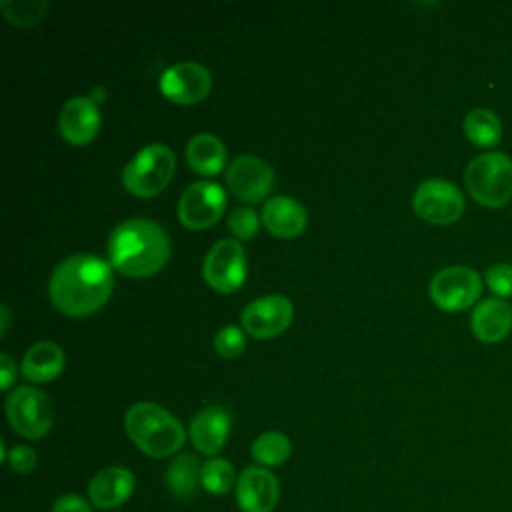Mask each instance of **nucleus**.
<instances>
[{"mask_svg": "<svg viewBox=\"0 0 512 512\" xmlns=\"http://www.w3.org/2000/svg\"><path fill=\"white\" fill-rule=\"evenodd\" d=\"M114 278L106 260L94 254H74L62 260L48 284L52 304L66 316H90L112 294Z\"/></svg>", "mask_w": 512, "mask_h": 512, "instance_id": "nucleus-1", "label": "nucleus"}, {"mask_svg": "<svg viewBox=\"0 0 512 512\" xmlns=\"http://www.w3.org/2000/svg\"><path fill=\"white\" fill-rule=\"evenodd\" d=\"M110 264L132 278L156 274L170 258V240L160 224L148 218L120 222L108 238Z\"/></svg>", "mask_w": 512, "mask_h": 512, "instance_id": "nucleus-2", "label": "nucleus"}, {"mask_svg": "<svg viewBox=\"0 0 512 512\" xmlns=\"http://www.w3.org/2000/svg\"><path fill=\"white\" fill-rule=\"evenodd\" d=\"M128 438L150 458H166L176 454L186 440L182 424L162 406L154 402H138L124 416Z\"/></svg>", "mask_w": 512, "mask_h": 512, "instance_id": "nucleus-3", "label": "nucleus"}, {"mask_svg": "<svg viewBox=\"0 0 512 512\" xmlns=\"http://www.w3.org/2000/svg\"><path fill=\"white\" fill-rule=\"evenodd\" d=\"M464 184L470 196L486 206L500 208L512 196V160L504 152H486L476 156L464 172Z\"/></svg>", "mask_w": 512, "mask_h": 512, "instance_id": "nucleus-4", "label": "nucleus"}, {"mask_svg": "<svg viewBox=\"0 0 512 512\" xmlns=\"http://www.w3.org/2000/svg\"><path fill=\"white\" fill-rule=\"evenodd\" d=\"M174 168L176 158L172 150L164 144H150L126 164L122 184L138 198H152L168 186Z\"/></svg>", "mask_w": 512, "mask_h": 512, "instance_id": "nucleus-5", "label": "nucleus"}, {"mask_svg": "<svg viewBox=\"0 0 512 512\" xmlns=\"http://www.w3.org/2000/svg\"><path fill=\"white\" fill-rule=\"evenodd\" d=\"M6 416L12 430L28 440H38L52 428V406L34 386H18L8 396Z\"/></svg>", "mask_w": 512, "mask_h": 512, "instance_id": "nucleus-6", "label": "nucleus"}, {"mask_svg": "<svg viewBox=\"0 0 512 512\" xmlns=\"http://www.w3.org/2000/svg\"><path fill=\"white\" fill-rule=\"evenodd\" d=\"M482 292V280L474 268L448 266L430 280L432 302L446 312H462L470 308Z\"/></svg>", "mask_w": 512, "mask_h": 512, "instance_id": "nucleus-7", "label": "nucleus"}, {"mask_svg": "<svg viewBox=\"0 0 512 512\" xmlns=\"http://www.w3.org/2000/svg\"><path fill=\"white\" fill-rule=\"evenodd\" d=\"M412 210L418 218L430 224L446 226L462 216L464 196L452 182L430 178L416 188L412 196Z\"/></svg>", "mask_w": 512, "mask_h": 512, "instance_id": "nucleus-8", "label": "nucleus"}, {"mask_svg": "<svg viewBox=\"0 0 512 512\" xmlns=\"http://www.w3.org/2000/svg\"><path fill=\"white\" fill-rule=\"evenodd\" d=\"M246 252L238 240H218L202 264L204 280L222 294L236 292L246 280Z\"/></svg>", "mask_w": 512, "mask_h": 512, "instance_id": "nucleus-9", "label": "nucleus"}, {"mask_svg": "<svg viewBox=\"0 0 512 512\" xmlns=\"http://www.w3.org/2000/svg\"><path fill=\"white\" fill-rule=\"evenodd\" d=\"M226 208V194L220 184L200 180L190 184L178 202V218L188 230H204L216 224Z\"/></svg>", "mask_w": 512, "mask_h": 512, "instance_id": "nucleus-10", "label": "nucleus"}, {"mask_svg": "<svg viewBox=\"0 0 512 512\" xmlns=\"http://www.w3.org/2000/svg\"><path fill=\"white\" fill-rule=\"evenodd\" d=\"M292 318V302L278 294L256 298L242 310L244 330L258 340H268L282 334L292 324Z\"/></svg>", "mask_w": 512, "mask_h": 512, "instance_id": "nucleus-11", "label": "nucleus"}, {"mask_svg": "<svg viewBox=\"0 0 512 512\" xmlns=\"http://www.w3.org/2000/svg\"><path fill=\"white\" fill-rule=\"evenodd\" d=\"M212 88V76L208 68L198 62H180L164 70L160 76L162 94L174 104H196L202 102Z\"/></svg>", "mask_w": 512, "mask_h": 512, "instance_id": "nucleus-12", "label": "nucleus"}, {"mask_svg": "<svg viewBox=\"0 0 512 512\" xmlns=\"http://www.w3.org/2000/svg\"><path fill=\"white\" fill-rule=\"evenodd\" d=\"M226 184L236 198L244 202H258L270 192L274 184V170L262 158L244 154L230 162L226 170Z\"/></svg>", "mask_w": 512, "mask_h": 512, "instance_id": "nucleus-13", "label": "nucleus"}, {"mask_svg": "<svg viewBox=\"0 0 512 512\" xmlns=\"http://www.w3.org/2000/svg\"><path fill=\"white\" fill-rule=\"evenodd\" d=\"M234 492L242 512H272L280 498V484L268 468L254 464L242 470Z\"/></svg>", "mask_w": 512, "mask_h": 512, "instance_id": "nucleus-14", "label": "nucleus"}, {"mask_svg": "<svg viewBox=\"0 0 512 512\" xmlns=\"http://www.w3.org/2000/svg\"><path fill=\"white\" fill-rule=\"evenodd\" d=\"M100 130V110L92 98L74 96L58 114V132L72 146L90 144Z\"/></svg>", "mask_w": 512, "mask_h": 512, "instance_id": "nucleus-15", "label": "nucleus"}, {"mask_svg": "<svg viewBox=\"0 0 512 512\" xmlns=\"http://www.w3.org/2000/svg\"><path fill=\"white\" fill-rule=\"evenodd\" d=\"M232 416L224 406H206L200 410L188 428L194 448L204 456H216L230 434Z\"/></svg>", "mask_w": 512, "mask_h": 512, "instance_id": "nucleus-16", "label": "nucleus"}, {"mask_svg": "<svg viewBox=\"0 0 512 512\" xmlns=\"http://www.w3.org/2000/svg\"><path fill=\"white\" fill-rule=\"evenodd\" d=\"M134 486L136 480L128 468L108 466L92 476L88 484V500L100 510H114L132 496Z\"/></svg>", "mask_w": 512, "mask_h": 512, "instance_id": "nucleus-17", "label": "nucleus"}, {"mask_svg": "<svg viewBox=\"0 0 512 512\" xmlns=\"http://www.w3.org/2000/svg\"><path fill=\"white\" fill-rule=\"evenodd\" d=\"M472 332L486 344H496L512 332V306L502 298H486L474 306Z\"/></svg>", "mask_w": 512, "mask_h": 512, "instance_id": "nucleus-18", "label": "nucleus"}, {"mask_svg": "<svg viewBox=\"0 0 512 512\" xmlns=\"http://www.w3.org/2000/svg\"><path fill=\"white\" fill-rule=\"evenodd\" d=\"M308 222L306 210L290 196H274L262 208V224L276 238H296Z\"/></svg>", "mask_w": 512, "mask_h": 512, "instance_id": "nucleus-19", "label": "nucleus"}, {"mask_svg": "<svg viewBox=\"0 0 512 512\" xmlns=\"http://www.w3.org/2000/svg\"><path fill=\"white\" fill-rule=\"evenodd\" d=\"M64 368V352L54 342H38L22 358V374L30 382H50Z\"/></svg>", "mask_w": 512, "mask_h": 512, "instance_id": "nucleus-20", "label": "nucleus"}, {"mask_svg": "<svg viewBox=\"0 0 512 512\" xmlns=\"http://www.w3.org/2000/svg\"><path fill=\"white\" fill-rule=\"evenodd\" d=\"M186 160L194 172L214 176L224 168L226 148L214 134H196L186 146Z\"/></svg>", "mask_w": 512, "mask_h": 512, "instance_id": "nucleus-21", "label": "nucleus"}, {"mask_svg": "<svg viewBox=\"0 0 512 512\" xmlns=\"http://www.w3.org/2000/svg\"><path fill=\"white\" fill-rule=\"evenodd\" d=\"M166 486L174 498H192L202 486V464L192 454H178L166 468Z\"/></svg>", "mask_w": 512, "mask_h": 512, "instance_id": "nucleus-22", "label": "nucleus"}, {"mask_svg": "<svg viewBox=\"0 0 512 512\" xmlns=\"http://www.w3.org/2000/svg\"><path fill=\"white\" fill-rule=\"evenodd\" d=\"M464 134L478 148H492L502 140V122L488 108H474L464 118Z\"/></svg>", "mask_w": 512, "mask_h": 512, "instance_id": "nucleus-23", "label": "nucleus"}, {"mask_svg": "<svg viewBox=\"0 0 512 512\" xmlns=\"http://www.w3.org/2000/svg\"><path fill=\"white\" fill-rule=\"evenodd\" d=\"M250 454H252L254 462H258V466H264V468L280 466L290 458L292 444L286 434H282L278 430H268V432H262L252 442Z\"/></svg>", "mask_w": 512, "mask_h": 512, "instance_id": "nucleus-24", "label": "nucleus"}, {"mask_svg": "<svg viewBox=\"0 0 512 512\" xmlns=\"http://www.w3.org/2000/svg\"><path fill=\"white\" fill-rule=\"evenodd\" d=\"M236 470L224 458H210L202 464V488L208 494L222 496L236 488Z\"/></svg>", "mask_w": 512, "mask_h": 512, "instance_id": "nucleus-25", "label": "nucleus"}, {"mask_svg": "<svg viewBox=\"0 0 512 512\" xmlns=\"http://www.w3.org/2000/svg\"><path fill=\"white\" fill-rule=\"evenodd\" d=\"M0 8L10 24L26 28L38 24L46 16L50 4L36 0H4L0 2Z\"/></svg>", "mask_w": 512, "mask_h": 512, "instance_id": "nucleus-26", "label": "nucleus"}, {"mask_svg": "<svg viewBox=\"0 0 512 512\" xmlns=\"http://www.w3.org/2000/svg\"><path fill=\"white\" fill-rule=\"evenodd\" d=\"M246 348L244 332L238 326H224L214 336V350L222 358H238Z\"/></svg>", "mask_w": 512, "mask_h": 512, "instance_id": "nucleus-27", "label": "nucleus"}, {"mask_svg": "<svg viewBox=\"0 0 512 512\" xmlns=\"http://www.w3.org/2000/svg\"><path fill=\"white\" fill-rule=\"evenodd\" d=\"M228 228L238 240H250L260 228V218L252 208L242 206L228 216Z\"/></svg>", "mask_w": 512, "mask_h": 512, "instance_id": "nucleus-28", "label": "nucleus"}, {"mask_svg": "<svg viewBox=\"0 0 512 512\" xmlns=\"http://www.w3.org/2000/svg\"><path fill=\"white\" fill-rule=\"evenodd\" d=\"M486 284L496 298H512V264L500 262L486 270Z\"/></svg>", "mask_w": 512, "mask_h": 512, "instance_id": "nucleus-29", "label": "nucleus"}, {"mask_svg": "<svg viewBox=\"0 0 512 512\" xmlns=\"http://www.w3.org/2000/svg\"><path fill=\"white\" fill-rule=\"evenodd\" d=\"M6 462H8L10 470H14L18 474H30V472H34V468L38 464V456L30 446L20 444L8 452Z\"/></svg>", "mask_w": 512, "mask_h": 512, "instance_id": "nucleus-30", "label": "nucleus"}, {"mask_svg": "<svg viewBox=\"0 0 512 512\" xmlns=\"http://www.w3.org/2000/svg\"><path fill=\"white\" fill-rule=\"evenodd\" d=\"M52 512H92V504L78 494H64L54 500Z\"/></svg>", "mask_w": 512, "mask_h": 512, "instance_id": "nucleus-31", "label": "nucleus"}, {"mask_svg": "<svg viewBox=\"0 0 512 512\" xmlns=\"http://www.w3.org/2000/svg\"><path fill=\"white\" fill-rule=\"evenodd\" d=\"M0 372H2L0 388H2V390H8L10 384H12V380H14V376H16V366H14V362L10 360V356H6V354L0 356Z\"/></svg>", "mask_w": 512, "mask_h": 512, "instance_id": "nucleus-32", "label": "nucleus"}, {"mask_svg": "<svg viewBox=\"0 0 512 512\" xmlns=\"http://www.w3.org/2000/svg\"><path fill=\"white\" fill-rule=\"evenodd\" d=\"M0 312H2V326H0V334L4 336L8 332V322H10V312H8V306L2 304L0 306Z\"/></svg>", "mask_w": 512, "mask_h": 512, "instance_id": "nucleus-33", "label": "nucleus"}]
</instances>
